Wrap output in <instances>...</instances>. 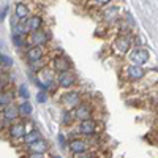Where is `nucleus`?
Wrapping results in <instances>:
<instances>
[{
    "label": "nucleus",
    "mask_w": 158,
    "mask_h": 158,
    "mask_svg": "<svg viewBox=\"0 0 158 158\" xmlns=\"http://www.w3.org/2000/svg\"><path fill=\"white\" fill-rule=\"evenodd\" d=\"M115 48L118 52H122V54H125V52L130 49V40L127 36H118L117 41H115Z\"/></svg>",
    "instance_id": "15"
},
{
    "label": "nucleus",
    "mask_w": 158,
    "mask_h": 158,
    "mask_svg": "<svg viewBox=\"0 0 158 158\" xmlns=\"http://www.w3.org/2000/svg\"><path fill=\"white\" fill-rule=\"evenodd\" d=\"M11 101V94H0V106H8Z\"/></svg>",
    "instance_id": "19"
},
{
    "label": "nucleus",
    "mask_w": 158,
    "mask_h": 158,
    "mask_svg": "<svg viewBox=\"0 0 158 158\" xmlns=\"http://www.w3.org/2000/svg\"><path fill=\"white\" fill-rule=\"evenodd\" d=\"M18 109H19V114H22V115H30L32 114V104L29 101H24V103H21V106Z\"/></svg>",
    "instance_id": "18"
},
{
    "label": "nucleus",
    "mask_w": 158,
    "mask_h": 158,
    "mask_svg": "<svg viewBox=\"0 0 158 158\" xmlns=\"http://www.w3.org/2000/svg\"><path fill=\"white\" fill-rule=\"evenodd\" d=\"M24 24H25V29H27V32H35V30L41 29L43 21H41V18H40V16H32V18H29L27 21H25Z\"/></svg>",
    "instance_id": "10"
},
{
    "label": "nucleus",
    "mask_w": 158,
    "mask_h": 158,
    "mask_svg": "<svg viewBox=\"0 0 158 158\" xmlns=\"http://www.w3.org/2000/svg\"><path fill=\"white\" fill-rule=\"evenodd\" d=\"M29 149H30L32 153H44L49 149V144L44 139H38V141L29 144Z\"/></svg>",
    "instance_id": "11"
},
{
    "label": "nucleus",
    "mask_w": 158,
    "mask_h": 158,
    "mask_svg": "<svg viewBox=\"0 0 158 158\" xmlns=\"http://www.w3.org/2000/svg\"><path fill=\"white\" fill-rule=\"evenodd\" d=\"M74 82H76V77H74V74H73V71H71V70L62 71V73L59 74L57 84H59L60 87H63V89H70V87H73V85H74Z\"/></svg>",
    "instance_id": "1"
},
{
    "label": "nucleus",
    "mask_w": 158,
    "mask_h": 158,
    "mask_svg": "<svg viewBox=\"0 0 158 158\" xmlns=\"http://www.w3.org/2000/svg\"><path fill=\"white\" fill-rule=\"evenodd\" d=\"M13 41H15V44H16V46H22V44H24V35L13 33Z\"/></svg>",
    "instance_id": "22"
},
{
    "label": "nucleus",
    "mask_w": 158,
    "mask_h": 158,
    "mask_svg": "<svg viewBox=\"0 0 158 158\" xmlns=\"http://www.w3.org/2000/svg\"><path fill=\"white\" fill-rule=\"evenodd\" d=\"M54 158H60V156H54Z\"/></svg>",
    "instance_id": "28"
},
{
    "label": "nucleus",
    "mask_w": 158,
    "mask_h": 158,
    "mask_svg": "<svg viewBox=\"0 0 158 158\" xmlns=\"http://www.w3.org/2000/svg\"><path fill=\"white\" fill-rule=\"evenodd\" d=\"M46 100H48V92H46V90H41V92L36 95V101H38V103H46Z\"/></svg>",
    "instance_id": "23"
},
{
    "label": "nucleus",
    "mask_w": 158,
    "mask_h": 158,
    "mask_svg": "<svg viewBox=\"0 0 158 158\" xmlns=\"http://www.w3.org/2000/svg\"><path fill=\"white\" fill-rule=\"evenodd\" d=\"M131 60H133L135 65H142L149 62V52L146 49H135L131 52Z\"/></svg>",
    "instance_id": "3"
},
{
    "label": "nucleus",
    "mask_w": 158,
    "mask_h": 158,
    "mask_svg": "<svg viewBox=\"0 0 158 158\" xmlns=\"http://www.w3.org/2000/svg\"><path fill=\"white\" fill-rule=\"evenodd\" d=\"M59 142L62 144V146L65 147V146H67V142H65V136L63 135H59Z\"/></svg>",
    "instance_id": "26"
},
{
    "label": "nucleus",
    "mask_w": 158,
    "mask_h": 158,
    "mask_svg": "<svg viewBox=\"0 0 158 158\" xmlns=\"http://www.w3.org/2000/svg\"><path fill=\"white\" fill-rule=\"evenodd\" d=\"M54 68H56L59 73L67 71V70L71 68V62H70L67 57H57V59L54 60Z\"/></svg>",
    "instance_id": "14"
},
{
    "label": "nucleus",
    "mask_w": 158,
    "mask_h": 158,
    "mask_svg": "<svg viewBox=\"0 0 158 158\" xmlns=\"http://www.w3.org/2000/svg\"><path fill=\"white\" fill-rule=\"evenodd\" d=\"M127 73H128V77L130 79H135V81H136V79H141L146 71L142 70L141 65H135L133 63V65H130V67L127 68Z\"/></svg>",
    "instance_id": "12"
},
{
    "label": "nucleus",
    "mask_w": 158,
    "mask_h": 158,
    "mask_svg": "<svg viewBox=\"0 0 158 158\" xmlns=\"http://www.w3.org/2000/svg\"><path fill=\"white\" fill-rule=\"evenodd\" d=\"M0 63H2L3 67H11V65H13V59L5 56V54H0Z\"/></svg>",
    "instance_id": "21"
},
{
    "label": "nucleus",
    "mask_w": 158,
    "mask_h": 158,
    "mask_svg": "<svg viewBox=\"0 0 158 158\" xmlns=\"http://www.w3.org/2000/svg\"><path fill=\"white\" fill-rule=\"evenodd\" d=\"M18 117H19V109L18 108L11 106V104L5 106V109H3V118H5L6 122H13V120H16Z\"/></svg>",
    "instance_id": "13"
},
{
    "label": "nucleus",
    "mask_w": 158,
    "mask_h": 158,
    "mask_svg": "<svg viewBox=\"0 0 158 158\" xmlns=\"http://www.w3.org/2000/svg\"><path fill=\"white\" fill-rule=\"evenodd\" d=\"M97 131V122H94L92 118H87V120H82L81 125H79V133H82L85 136H92Z\"/></svg>",
    "instance_id": "4"
},
{
    "label": "nucleus",
    "mask_w": 158,
    "mask_h": 158,
    "mask_svg": "<svg viewBox=\"0 0 158 158\" xmlns=\"http://www.w3.org/2000/svg\"><path fill=\"white\" fill-rule=\"evenodd\" d=\"M19 95H21V98L24 100V101H27L29 100V89H27V85H21L19 87Z\"/></svg>",
    "instance_id": "20"
},
{
    "label": "nucleus",
    "mask_w": 158,
    "mask_h": 158,
    "mask_svg": "<svg viewBox=\"0 0 158 158\" xmlns=\"http://www.w3.org/2000/svg\"><path fill=\"white\" fill-rule=\"evenodd\" d=\"M25 56H27V60L30 63L38 62V60L43 59V49H41V46H32V48H29V51H27Z\"/></svg>",
    "instance_id": "9"
},
{
    "label": "nucleus",
    "mask_w": 158,
    "mask_h": 158,
    "mask_svg": "<svg viewBox=\"0 0 158 158\" xmlns=\"http://www.w3.org/2000/svg\"><path fill=\"white\" fill-rule=\"evenodd\" d=\"M95 2L98 3V5H106V3H109L111 0H95Z\"/></svg>",
    "instance_id": "27"
},
{
    "label": "nucleus",
    "mask_w": 158,
    "mask_h": 158,
    "mask_svg": "<svg viewBox=\"0 0 158 158\" xmlns=\"http://www.w3.org/2000/svg\"><path fill=\"white\" fill-rule=\"evenodd\" d=\"M10 136L13 139H22L25 136V125L22 122H18V123H13L10 127Z\"/></svg>",
    "instance_id": "7"
},
{
    "label": "nucleus",
    "mask_w": 158,
    "mask_h": 158,
    "mask_svg": "<svg viewBox=\"0 0 158 158\" xmlns=\"http://www.w3.org/2000/svg\"><path fill=\"white\" fill-rule=\"evenodd\" d=\"M6 13H8V6H3V8H2V11H0V21H5Z\"/></svg>",
    "instance_id": "24"
},
{
    "label": "nucleus",
    "mask_w": 158,
    "mask_h": 158,
    "mask_svg": "<svg viewBox=\"0 0 158 158\" xmlns=\"http://www.w3.org/2000/svg\"><path fill=\"white\" fill-rule=\"evenodd\" d=\"M30 38H29V43L32 46H43L49 41V35L48 32H43V30H35V32H30Z\"/></svg>",
    "instance_id": "2"
},
{
    "label": "nucleus",
    "mask_w": 158,
    "mask_h": 158,
    "mask_svg": "<svg viewBox=\"0 0 158 158\" xmlns=\"http://www.w3.org/2000/svg\"><path fill=\"white\" fill-rule=\"evenodd\" d=\"M22 139L25 141V144H32V142H35V141H38V139H41V133L33 130V131H30L29 135H25Z\"/></svg>",
    "instance_id": "17"
},
{
    "label": "nucleus",
    "mask_w": 158,
    "mask_h": 158,
    "mask_svg": "<svg viewBox=\"0 0 158 158\" xmlns=\"http://www.w3.org/2000/svg\"><path fill=\"white\" fill-rule=\"evenodd\" d=\"M62 101H63V104H65L68 109H71V108H76L77 104H79V101H81V97H79V94H76V92H68L67 95L62 97Z\"/></svg>",
    "instance_id": "5"
},
{
    "label": "nucleus",
    "mask_w": 158,
    "mask_h": 158,
    "mask_svg": "<svg viewBox=\"0 0 158 158\" xmlns=\"http://www.w3.org/2000/svg\"><path fill=\"white\" fill-rule=\"evenodd\" d=\"M74 117L77 118V120H87V118L92 117V111L90 108L87 106V104H77L76 106V111H74Z\"/></svg>",
    "instance_id": "8"
},
{
    "label": "nucleus",
    "mask_w": 158,
    "mask_h": 158,
    "mask_svg": "<svg viewBox=\"0 0 158 158\" xmlns=\"http://www.w3.org/2000/svg\"><path fill=\"white\" fill-rule=\"evenodd\" d=\"M15 13H16V18L18 19H25V18L29 16V6L24 5V3H18Z\"/></svg>",
    "instance_id": "16"
},
{
    "label": "nucleus",
    "mask_w": 158,
    "mask_h": 158,
    "mask_svg": "<svg viewBox=\"0 0 158 158\" xmlns=\"http://www.w3.org/2000/svg\"><path fill=\"white\" fill-rule=\"evenodd\" d=\"M27 158H44V155L43 153H30Z\"/></svg>",
    "instance_id": "25"
},
{
    "label": "nucleus",
    "mask_w": 158,
    "mask_h": 158,
    "mask_svg": "<svg viewBox=\"0 0 158 158\" xmlns=\"http://www.w3.org/2000/svg\"><path fill=\"white\" fill-rule=\"evenodd\" d=\"M70 150L74 153V155H79V153H85L89 150V144L85 141H81V139H73L70 142Z\"/></svg>",
    "instance_id": "6"
}]
</instances>
